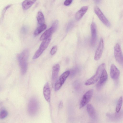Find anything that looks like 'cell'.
I'll return each instance as SVG.
<instances>
[{"instance_id": "6da1fadb", "label": "cell", "mask_w": 123, "mask_h": 123, "mask_svg": "<svg viewBox=\"0 0 123 123\" xmlns=\"http://www.w3.org/2000/svg\"><path fill=\"white\" fill-rule=\"evenodd\" d=\"M29 55V50L27 49H24L21 53L17 55V58L20 68L21 73L22 75L25 74L27 71V61Z\"/></svg>"}, {"instance_id": "7a4b0ae2", "label": "cell", "mask_w": 123, "mask_h": 123, "mask_svg": "<svg viewBox=\"0 0 123 123\" xmlns=\"http://www.w3.org/2000/svg\"><path fill=\"white\" fill-rule=\"evenodd\" d=\"M39 108V104L36 98L32 97L29 101L27 105V111L29 115L32 116L35 115Z\"/></svg>"}, {"instance_id": "3957f363", "label": "cell", "mask_w": 123, "mask_h": 123, "mask_svg": "<svg viewBox=\"0 0 123 123\" xmlns=\"http://www.w3.org/2000/svg\"><path fill=\"white\" fill-rule=\"evenodd\" d=\"M105 64L103 63L100 65L98 67L95 74L90 79L87 80L85 83L86 86L92 85L95 83L100 78L103 70L105 69Z\"/></svg>"}, {"instance_id": "277c9868", "label": "cell", "mask_w": 123, "mask_h": 123, "mask_svg": "<svg viewBox=\"0 0 123 123\" xmlns=\"http://www.w3.org/2000/svg\"><path fill=\"white\" fill-rule=\"evenodd\" d=\"M95 12L101 21L106 26L110 27L111 24L99 8L97 6L94 8Z\"/></svg>"}, {"instance_id": "5b68a950", "label": "cell", "mask_w": 123, "mask_h": 123, "mask_svg": "<svg viewBox=\"0 0 123 123\" xmlns=\"http://www.w3.org/2000/svg\"><path fill=\"white\" fill-rule=\"evenodd\" d=\"M114 55L116 60L121 64H123V55L119 44L117 43L114 47Z\"/></svg>"}, {"instance_id": "8992f818", "label": "cell", "mask_w": 123, "mask_h": 123, "mask_svg": "<svg viewBox=\"0 0 123 123\" xmlns=\"http://www.w3.org/2000/svg\"><path fill=\"white\" fill-rule=\"evenodd\" d=\"M93 90L91 89L86 92L84 95L80 102V108H82L89 102L91 99L93 94Z\"/></svg>"}, {"instance_id": "52a82bcc", "label": "cell", "mask_w": 123, "mask_h": 123, "mask_svg": "<svg viewBox=\"0 0 123 123\" xmlns=\"http://www.w3.org/2000/svg\"><path fill=\"white\" fill-rule=\"evenodd\" d=\"M104 42L103 38H101L95 54L94 59L98 61L100 58L103 53L104 48Z\"/></svg>"}, {"instance_id": "ba28073f", "label": "cell", "mask_w": 123, "mask_h": 123, "mask_svg": "<svg viewBox=\"0 0 123 123\" xmlns=\"http://www.w3.org/2000/svg\"><path fill=\"white\" fill-rule=\"evenodd\" d=\"M91 29L92 35L91 44L92 46L95 45L97 38L96 27L95 23L93 22L91 26Z\"/></svg>"}, {"instance_id": "9c48e42d", "label": "cell", "mask_w": 123, "mask_h": 123, "mask_svg": "<svg viewBox=\"0 0 123 123\" xmlns=\"http://www.w3.org/2000/svg\"><path fill=\"white\" fill-rule=\"evenodd\" d=\"M43 93L45 100L49 102L50 100L51 91L49 84L48 82L46 83L44 86Z\"/></svg>"}, {"instance_id": "30bf717a", "label": "cell", "mask_w": 123, "mask_h": 123, "mask_svg": "<svg viewBox=\"0 0 123 123\" xmlns=\"http://www.w3.org/2000/svg\"><path fill=\"white\" fill-rule=\"evenodd\" d=\"M60 69V66L58 64L54 65L52 68V85H54L56 82Z\"/></svg>"}, {"instance_id": "8fae6325", "label": "cell", "mask_w": 123, "mask_h": 123, "mask_svg": "<svg viewBox=\"0 0 123 123\" xmlns=\"http://www.w3.org/2000/svg\"><path fill=\"white\" fill-rule=\"evenodd\" d=\"M120 74V71L116 66L114 64H111L110 71L111 78L113 80H117L119 77Z\"/></svg>"}, {"instance_id": "7c38bea8", "label": "cell", "mask_w": 123, "mask_h": 123, "mask_svg": "<svg viewBox=\"0 0 123 123\" xmlns=\"http://www.w3.org/2000/svg\"><path fill=\"white\" fill-rule=\"evenodd\" d=\"M108 74L106 70L104 69L100 77L99 81L97 84V86L98 88L101 87L107 80L108 78Z\"/></svg>"}, {"instance_id": "4fadbf2b", "label": "cell", "mask_w": 123, "mask_h": 123, "mask_svg": "<svg viewBox=\"0 0 123 123\" xmlns=\"http://www.w3.org/2000/svg\"><path fill=\"white\" fill-rule=\"evenodd\" d=\"M88 9V7L86 6L82 7L75 14V18L76 20L78 21L80 19L86 12Z\"/></svg>"}, {"instance_id": "5bb4252c", "label": "cell", "mask_w": 123, "mask_h": 123, "mask_svg": "<svg viewBox=\"0 0 123 123\" xmlns=\"http://www.w3.org/2000/svg\"><path fill=\"white\" fill-rule=\"evenodd\" d=\"M87 110L90 118L93 120H95L96 118V114L94 109L92 105L90 104L87 105Z\"/></svg>"}, {"instance_id": "9a60e30c", "label": "cell", "mask_w": 123, "mask_h": 123, "mask_svg": "<svg viewBox=\"0 0 123 123\" xmlns=\"http://www.w3.org/2000/svg\"><path fill=\"white\" fill-rule=\"evenodd\" d=\"M37 0H25L22 3L23 9L27 10L29 9L35 2Z\"/></svg>"}, {"instance_id": "2e32d148", "label": "cell", "mask_w": 123, "mask_h": 123, "mask_svg": "<svg viewBox=\"0 0 123 123\" xmlns=\"http://www.w3.org/2000/svg\"><path fill=\"white\" fill-rule=\"evenodd\" d=\"M70 72L67 71L64 72L60 76L57 81L62 85L64 83L67 78L69 75Z\"/></svg>"}, {"instance_id": "e0dca14e", "label": "cell", "mask_w": 123, "mask_h": 123, "mask_svg": "<svg viewBox=\"0 0 123 123\" xmlns=\"http://www.w3.org/2000/svg\"><path fill=\"white\" fill-rule=\"evenodd\" d=\"M51 36L43 40L39 49L44 51L47 47L51 39Z\"/></svg>"}, {"instance_id": "ac0fdd59", "label": "cell", "mask_w": 123, "mask_h": 123, "mask_svg": "<svg viewBox=\"0 0 123 123\" xmlns=\"http://www.w3.org/2000/svg\"><path fill=\"white\" fill-rule=\"evenodd\" d=\"M37 18L38 23L41 25L44 24L45 22L44 16L41 11H39L37 14Z\"/></svg>"}, {"instance_id": "d6986e66", "label": "cell", "mask_w": 123, "mask_h": 123, "mask_svg": "<svg viewBox=\"0 0 123 123\" xmlns=\"http://www.w3.org/2000/svg\"><path fill=\"white\" fill-rule=\"evenodd\" d=\"M53 33L51 29L50 28L44 32L40 37V39L41 41L51 36Z\"/></svg>"}, {"instance_id": "ffe728a7", "label": "cell", "mask_w": 123, "mask_h": 123, "mask_svg": "<svg viewBox=\"0 0 123 123\" xmlns=\"http://www.w3.org/2000/svg\"><path fill=\"white\" fill-rule=\"evenodd\" d=\"M47 27L46 25L43 24L38 27L34 32V35L37 36L39 34L45 30Z\"/></svg>"}, {"instance_id": "44dd1931", "label": "cell", "mask_w": 123, "mask_h": 123, "mask_svg": "<svg viewBox=\"0 0 123 123\" xmlns=\"http://www.w3.org/2000/svg\"><path fill=\"white\" fill-rule=\"evenodd\" d=\"M123 102L122 96H121L118 99L116 106V111L117 113L119 112L121 108Z\"/></svg>"}, {"instance_id": "7402d4cb", "label": "cell", "mask_w": 123, "mask_h": 123, "mask_svg": "<svg viewBox=\"0 0 123 123\" xmlns=\"http://www.w3.org/2000/svg\"><path fill=\"white\" fill-rule=\"evenodd\" d=\"M58 21L57 20H55L53 23L52 26L50 28L53 33H54L57 30L58 26Z\"/></svg>"}, {"instance_id": "603a6c76", "label": "cell", "mask_w": 123, "mask_h": 123, "mask_svg": "<svg viewBox=\"0 0 123 123\" xmlns=\"http://www.w3.org/2000/svg\"><path fill=\"white\" fill-rule=\"evenodd\" d=\"M8 115L7 111L5 109L2 110L0 112V119H3L6 118Z\"/></svg>"}, {"instance_id": "cb8c5ba5", "label": "cell", "mask_w": 123, "mask_h": 123, "mask_svg": "<svg viewBox=\"0 0 123 123\" xmlns=\"http://www.w3.org/2000/svg\"><path fill=\"white\" fill-rule=\"evenodd\" d=\"M43 51L39 49L33 56L32 59H35L38 58L43 53Z\"/></svg>"}, {"instance_id": "d4e9b609", "label": "cell", "mask_w": 123, "mask_h": 123, "mask_svg": "<svg viewBox=\"0 0 123 123\" xmlns=\"http://www.w3.org/2000/svg\"><path fill=\"white\" fill-rule=\"evenodd\" d=\"M74 25V22L73 21H71L69 23L67 28V31H68L70 30L72 28Z\"/></svg>"}, {"instance_id": "484cf974", "label": "cell", "mask_w": 123, "mask_h": 123, "mask_svg": "<svg viewBox=\"0 0 123 123\" xmlns=\"http://www.w3.org/2000/svg\"><path fill=\"white\" fill-rule=\"evenodd\" d=\"M57 49V47L56 46H55L53 47L50 51L51 54L52 55H54L56 52Z\"/></svg>"}, {"instance_id": "4316f807", "label": "cell", "mask_w": 123, "mask_h": 123, "mask_svg": "<svg viewBox=\"0 0 123 123\" xmlns=\"http://www.w3.org/2000/svg\"><path fill=\"white\" fill-rule=\"evenodd\" d=\"M21 32L23 34H25L27 33L28 31V28L26 26H23L21 28Z\"/></svg>"}, {"instance_id": "83f0119b", "label": "cell", "mask_w": 123, "mask_h": 123, "mask_svg": "<svg viewBox=\"0 0 123 123\" xmlns=\"http://www.w3.org/2000/svg\"><path fill=\"white\" fill-rule=\"evenodd\" d=\"M11 6V5H8L3 10L2 12V18H3L4 16V14L5 12L6 11L9 7H10Z\"/></svg>"}, {"instance_id": "f1b7e54d", "label": "cell", "mask_w": 123, "mask_h": 123, "mask_svg": "<svg viewBox=\"0 0 123 123\" xmlns=\"http://www.w3.org/2000/svg\"><path fill=\"white\" fill-rule=\"evenodd\" d=\"M73 0H65L64 2V4L66 6H68L70 5L72 1Z\"/></svg>"}, {"instance_id": "f546056e", "label": "cell", "mask_w": 123, "mask_h": 123, "mask_svg": "<svg viewBox=\"0 0 123 123\" xmlns=\"http://www.w3.org/2000/svg\"><path fill=\"white\" fill-rule=\"evenodd\" d=\"M63 102L62 101H61L59 103V109L62 108L63 106Z\"/></svg>"}, {"instance_id": "4dcf8cb0", "label": "cell", "mask_w": 123, "mask_h": 123, "mask_svg": "<svg viewBox=\"0 0 123 123\" xmlns=\"http://www.w3.org/2000/svg\"><path fill=\"white\" fill-rule=\"evenodd\" d=\"M94 0L96 3L98 4L100 2L101 0Z\"/></svg>"}, {"instance_id": "1f68e13d", "label": "cell", "mask_w": 123, "mask_h": 123, "mask_svg": "<svg viewBox=\"0 0 123 123\" xmlns=\"http://www.w3.org/2000/svg\"><path fill=\"white\" fill-rule=\"evenodd\" d=\"M82 0V1H85V0Z\"/></svg>"}, {"instance_id": "d6a6232c", "label": "cell", "mask_w": 123, "mask_h": 123, "mask_svg": "<svg viewBox=\"0 0 123 123\" xmlns=\"http://www.w3.org/2000/svg\"><path fill=\"white\" fill-rule=\"evenodd\" d=\"M55 0H53V1H54Z\"/></svg>"}]
</instances>
